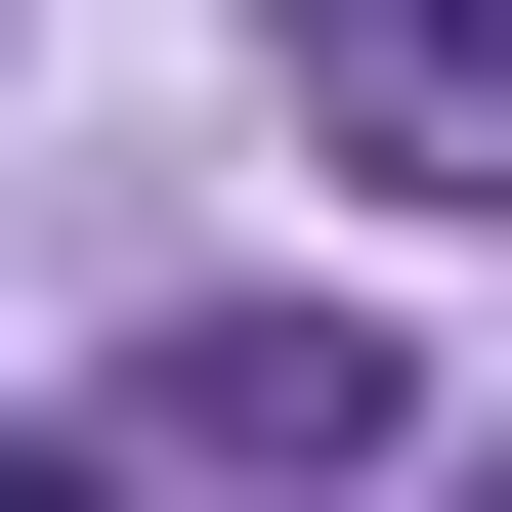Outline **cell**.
<instances>
[{"mask_svg":"<svg viewBox=\"0 0 512 512\" xmlns=\"http://www.w3.org/2000/svg\"><path fill=\"white\" fill-rule=\"evenodd\" d=\"M128 470H427V384H384V299H171Z\"/></svg>","mask_w":512,"mask_h":512,"instance_id":"6da1fadb","label":"cell"},{"mask_svg":"<svg viewBox=\"0 0 512 512\" xmlns=\"http://www.w3.org/2000/svg\"><path fill=\"white\" fill-rule=\"evenodd\" d=\"M256 86H299V171H384V214H512V0H299Z\"/></svg>","mask_w":512,"mask_h":512,"instance_id":"7a4b0ae2","label":"cell"},{"mask_svg":"<svg viewBox=\"0 0 512 512\" xmlns=\"http://www.w3.org/2000/svg\"><path fill=\"white\" fill-rule=\"evenodd\" d=\"M0 512H86V427H0Z\"/></svg>","mask_w":512,"mask_h":512,"instance_id":"3957f363","label":"cell"}]
</instances>
